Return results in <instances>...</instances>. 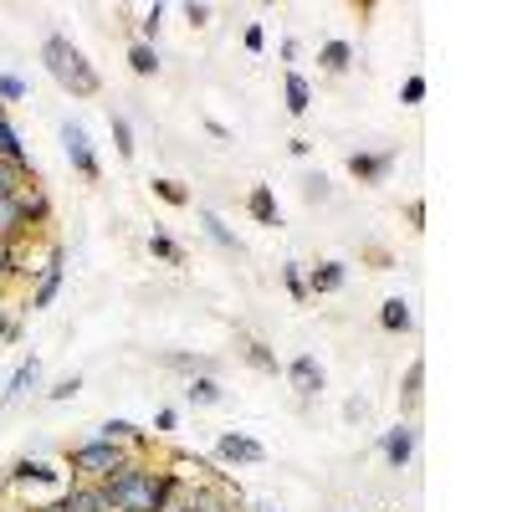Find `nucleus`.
I'll use <instances>...</instances> for the list:
<instances>
[{"instance_id": "f257e3e1", "label": "nucleus", "mask_w": 512, "mask_h": 512, "mask_svg": "<svg viewBox=\"0 0 512 512\" xmlns=\"http://www.w3.org/2000/svg\"><path fill=\"white\" fill-rule=\"evenodd\" d=\"M98 487H103L113 512H164L175 502V477H169L164 466H154L149 456H128Z\"/></svg>"}, {"instance_id": "f03ea898", "label": "nucleus", "mask_w": 512, "mask_h": 512, "mask_svg": "<svg viewBox=\"0 0 512 512\" xmlns=\"http://www.w3.org/2000/svg\"><path fill=\"white\" fill-rule=\"evenodd\" d=\"M41 67H47L52 82H57L62 93H72V98H98L103 93L98 67L82 57L67 36H47V41H41Z\"/></svg>"}, {"instance_id": "7ed1b4c3", "label": "nucleus", "mask_w": 512, "mask_h": 512, "mask_svg": "<svg viewBox=\"0 0 512 512\" xmlns=\"http://www.w3.org/2000/svg\"><path fill=\"white\" fill-rule=\"evenodd\" d=\"M123 461H128L123 446H108V441L88 436V441H77V446L67 451V472H72V482H103V477L118 472Z\"/></svg>"}, {"instance_id": "20e7f679", "label": "nucleus", "mask_w": 512, "mask_h": 512, "mask_svg": "<svg viewBox=\"0 0 512 512\" xmlns=\"http://www.w3.org/2000/svg\"><path fill=\"white\" fill-rule=\"evenodd\" d=\"M62 149H67V159H72V169L82 180H103V164H98V154H93V139H88V128L82 123H62Z\"/></svg>"}, {"instance_id": "39448f33", "label": "nucleus", "mask_w": 512, "mask_h": 512, "mask_svg": "<svg viewBox=\"0 0 512 512\" xmlns=\"http://www.w3.org/2000/svg\"><path fill=\"white\" fill-rule=\"evenodd\" d=\"M415 451H420V425L415 420H400V425H390V431L379 436V456L395 466V472H405V466L415 461Z\"/></svg>"}, {"instance_id": "423d86ee", "label": "nucleus", "mask_w": 512, "mask_h": 512, "mask_svg": "<svg viewBox=\"0 0 512 512\" xmlns=\"http://www.w3.org/2000/svg\"><path fill=\"white\" fill-rule=\"evenodd\" d=\"M62 282H67V251L52 246V251H47V267H41V277H36V292H31V313H36V308H52L57 292H62Z\"/></svg>"}, {"instance_id": "0eeeda50", "label": "nucleus", "mask_w": 512, "mask_h": 512, "mask_svg": "<svg viewBox=\"0 0 512 512\" xmlns=\"http://www.w3.org/2000/svg\"><path fill=\"white\" fill-rule=\"evenodd\" d=\"M282 374L292 379V390H297V400H303V405L318 400V395H323V384H328V374H323V364H318L313 354H297Z\"/></svg>"}, {"instance_id": "6e6552de", "label": "nucleus", "mask_w": 512, "mask_h": 512, "mask_svg": "<svg viewBox=\"0 0 512 512\" xmlns=\"http://www.w3.org/2000/svg\"><path fill=\"white\" fill-rule=\"evenodd\" d=\"M216 461H226V466H262L267 461V446L251 441L246 431H226L216 441Z\"/></svg>"}, {"instance_id": "1a4fd4ad", "label": "nucleus", "mask_w": 512, "mask_h": 512, "mask_svg": "<svg viewBox=\"0 0 512 512\" xmlns=\"http://www.w3.org/2000/svg\"><path fill=\"white\" fill-rule=\"evenodd\" d=\"M0 487H67V477H62V472H52L47 461H31V456H26V461H16V466H11Z\"/></svg>"}, {"instance_id": "9d476101", "label": "nucleus", "mask_w": 512, "mask_h": 512, "mask_svg": "<svg viewBox=\"0 0 512 512\" xmlns=\"http://www.w3.org/2000/svg\"><path fill=\"white\" fill-rule=\"evenodd\" d=\"M349 175L359 185H384L395 175V149H384V154H349Z\"/></svg>"}, {"instance_id": "9b49d317", "label": "nucleus", "mask_w": 512, "mask_h": 512, "mask_svg": "<svg viewBox=\"0 0 512 512\" xmlns=\"http://www.w3.org/2000/svg\"><path fill=\"white\" fill-rule=\"evenodd\" d=\"M57 502H62V512H113L98 482H67Z\"/></svg>"}, {"instance_id": "f8f14e48", "label": "nucleus", "mask_w": 512, "mask_h": 512, "mask_svg": "<svg viewBox=\"0 0 512 512\" xmlns=\"http://www.w3.org/2000/svg\"><path fill=\"white\" fill-rule=\"evenodd\" d=\"M246 216H251L256 226H282V210H277L272 185H251V195H246Z\"/></svg>"}, {"instance_id": "ddd939ff", "label": "nucleus", "mask_w": 512, "mask_h": 512, "mask_svg": "<svg viewBox=\"0 0 512 512\" xmlns=\"http://www.w3.org/2000/svg\"><path fill=\"white\" fill-rule=\"evenodd\" d=\"M16 205H21V216H26L31 231H41V226L52 221V200H47V190H41V185H26V190L16 195Z\"/></svg>"}, {"instance_id": "4468645a", "label": "nucleus", "mask_w": 512, "mask_h": 512, "mask_svg": "<svg viewBox=\"0 0 512 512\" xmlns=\"http://www.w3.org/2000/svg\"><path fill=\"white\" fill-rule=\"evenodd\" d=\"M349 282V267L344 262H318L313 272H308V297H323V292H338Z\"/></svg>"}, {"instance_id": "2eb2a0df", "label": "nucleus", "mask_w": 512, "mask_h": 512, "mask_svg": "<svg viewBox=\"0 0 512 512\" xmlns=\"http://www.w3.org/2000/svg\"><path fill=\"white\" fill-rule=\"evenodd\" d=\"M36 379H41V359L31 354V359H21V364H16V374H11V384H6V390H0V400H6V405H16L26 390H36Z\"/></svg>"}, {"instance_id": "dca6fc26", "label": "nucleus", "mask_w": 512, "mask_h": 512, "mask_svg": "<svg viewBox=\"0 0 512 512\" xmlns=\"http://www.w3.org/2000/svg\"><path fill=\"white\" fill-rule=\"evenodd\" d=\"M282 93H287V113H292V118H303V113L313 108V82H308L303 72H287V77H282Z\"/></svg>"}, {"instance_id": "f3484780", "label": "nucleus", "mask_w": 512, "mask_h": 512, "mask_svg": "<svg viewBox=\"0 0 512 512\" xmlns=\"http://www.w3.org/2000/svg\"><path fill=\"white\" fill-rule=\"evenodd\" d=\"M0 159H6V164H21V169H31V154H26L21 134L11 128V118H6V103H0Z\"/></svg>"}, {"instance_id": "a211bd4d", "label": "nucleus", "mask_w": 512, "mask_h": 512, "mask_svg": "<svg viewBox=\"0 0 512 512\" xmlns=\"http://www.w3.org/2000/svg\"><path fill=\"white\" fill-rule=\"evenodd\" d=\"M318 67L328 77H344L354 67V47H349V41H323V47H318Z\"/></svg>"}, {"instance_id": "6ab92c4d", "label": "nucleus", "mask_w": 512, "mask_h": 512, "mask_svg": "<svg viewBox=\"0 0 512 512\" xmlns=\"http://www.w3.org/2000/svg\"><path fill=\"white\" fill-rule=\"evenodd\" d=\"M379 323H384V333H410L415 313H410L405 297H384V303H379Z\"/></svg>"}, {"instance_id": "aec40b11", "label": "nucleus", "mask_w": 512, "mask_h": 512, "mask_svg": "<svg viewBox=\"0 0 512 512\" xmlns=\"http://www.w3.org/2000/svg\"><path fill=\"white\" fill-rule=\"evenodd\" d=\"M185 400H190V405H221L226 390H221V379H216V374H195V379L185 384Z\"/></svg>"}, {"instance_id": "412c9836", "label": "nucleus", "mask_w": 512, "mask_h": 512, "mask_svg": "<svg viewBox=\"0 0 512 512\" xmlns=\"http://www.w3.org/2000/svg\"><path fill=\"white\" fill-rule=\"evenodd\" d=\"M31 226H26V216H21V205H16V195L11 200H0V241H11V246H21V236H26Z\"/></svg>"}, {"instance_id": "4be33fe9", "label": "nucleus", "mask_w": 512, "mask_h": 512, "mask_svg": "<svg viewBox=\"0 0 512 512\" xmlns=\"http://www.w3.org/2000/svg\"><path fill=\"white\" fill-rule=\"evenodd\" d=\"M200 226H205V236H210V241H216L221 251H231V256H241V241H236V231H231V226H226V221L216 216V210H200Z\"/></svg>"}, {"instance_id": "5701e85b", "label": "nucleus", "mask_w": 512, "mask_h": 512, "mask_svg": "<svg viewBox=\"0 0 512 512\" xmlns=\"http://www.w3.org/2000/svg\"><path fill=\"white\" fill-rule=\"evenodd\" d=\"M26 185H36V169H21V164H6V159H0V200L21 195Z\"/></svg>"}, {"instance_id": "b1692460", "label": "nucleus", "mask_w": 512, "mask_h": 512, "mask_svg": "<svg viewBox=\"0 0 512 512\" xmlns=\"http://www.w3.org/2000/svg\"><path fill=\"white\" fill-rule=\"evenodd\" d=\"M420 400H425V359H415V364L405 369V379H400V405L415 410Z\"/></svg>"}, {"instance_id": "393cba45", "label": "nucleus", "mask_w": 512, "mask_h": 512, "mask_svg": "<svg viewBox=\"0 0 512 512\" xmlns=\"http://www.w3.org/2000/svg\"><path fill=\"white\" fill-rule=\"evenodd\" d=\"M108 128H113V149H118V159H134V154H139V144H134V123H128L123 113H108Z\"/></svg>"}, {"instance_id": "a878e982", "label": "nucleus", "mask_w": 512, "mask_h": 512, "mask_svg": "<svg viewBox=\"0 0 512 512\" xmlns=\"http://www.w3.org/2000/svg\"><path fill=\"white\" fill-rule=\"evenodd\" d=\"M149 251L159 256V262H169V267H180V262H185V251H180V241L169 236L164 226H154V236H149Z\"/></svg>"}, {"instance_id": "bb28decb", "label": "nucleus", "mask_w": 512, "mask_h": 512, "mask_svg": "<svg viewBox=\"0 0 512 512\" xmlns=\"http://www.w3.org/2000/svg\"><path fill=\"white\" fill-rule=\"evenodd\" d=\"M159 364H164V369H180V374H190V379H195V374H216V359H200V354H164Z\"/></svg>"}, {"instance_id": "cd10ccee", "label": "nucleus", "mask_w": 512, "mask_h": 512, "mask_svg": "<svg viewBox=\"0 0 512 512\" xmlns=\"http://www.w3.org/2000/svg\"><path fill=\"white\" fill-rule=\"evenodd\" d=\"M246 364L262 369V374H277V369H282L277 354H272V344H262V338H246Z\"/></svg>"}, {"instance_id": "c85d7f7f", "label": "nucleus", "mask_w": 512, "mask_h": 512, "mask_svg": "<svg viewBox=\"0 0 512 512\" xmlns=\"http://www.w3.org/2000/svg\"><path fill=\"white\" fill-rule=\"evenodd\" d=\"M128 67H134L139 77H154L159 72V52L144 47V41H134V47H128Z\"/></svg>"}, {"instance_id": "c756f323", "label": "nucleus", "mask_w": 512, "mask_h": 512, "mask_svg": "<svg viewBox=\"0 0 512 512\" xmlns=\"http://www.w3.org/2000/svg\"><path fill=\"white\" fill-rule=\"evenodd\" d=\"M149 190H154L164 205H190V190H185L180 180H164V175H159V180H149Z\"/></svg>"}, {"instance_id": "7c9ffc66", "label": "nucleus", "mask_w": 512, "mask_h": 512, "mask_svg": "<svg viewBox=\"0 0 512 512\" xmlns=\"http://www.w3.org/2000/svg\"><path fill=\"white\" fill-rule=\"evenodd\" d=\"M282 287L292 292V303H308V277H303V267H297V262L282 267Z\"/></svg>"}, {"instance_id": "2f4dec72", "label": "nucleus", "mask_w": 512, "mask_h": 512, "mask_svg": "<svg viewBox=\"0 0 512 512\" xmlns=\"http://www.w3.org/2000/svg\"><path fill=\"white\" fill-rule=\"evenodd\" d=\"M159 21H164V6L154 0V6L144 11V21H139V41H144V47H154V36H159Z\"/></svg>"}, {"instance_id": "473e14b6", "label": "nucleus", "mask_w": 512, "mask_h": 512, "mask_svg": "<svg viewBox=\"0 0 512 512\" xmlns=\"http://www.w3.org/2000/svg\"><path fill=\"white\" fill-rule=\"evenodd\" d=\"M425 93H431V82H425V77L415 72V77H405V88H400V103H405V108H415V103H425Z\"/></svg>"}, {"instance_id": "72a5a7b5", "label": "nucleus", "mask_w": 512, "mask_h": 512, "mask_svg": "<svg viewBox=\"0 0 512 512\" xmlns=\"http://www.w3.org/2000/svg\"><path fill=\"white\" fill-rule=\"evenodd\" d=\"M21 98H26V82H21L16 72L0 67V103H21Z\"/></svg>"}, {"instance_id": "f704fd0d", "label": "nucleus", "mask_w": 512, "mask_h": 512, "mask_svg": "<svg viewBox=\"0 0 512 512\" xmlns=\"http://www.w3.org/2000/svg\"><path fill=\"white\" fill-rule=\"evenodd\" d=\"M77 390H82V379H77V374H67V379H57L52 390H47V400H52V405H62V400H72Z\"/></svg>"}, {"instance_id": "c9c22d12", "label": "nucleus", "mask_w": 512, "mask_h": 512, "mask_svg": "<svg viewBox=\"0 0 512 512\" xmlns=\"http://www.w3.org/2000/svg\"><path fill=\"white\" fill-rule=\"evenodd\" d=\"M11 303H6V297H0V344H16V338H21V323L6 313Z\"/></svg>"}, {"instance_id": "e433bc0d", "label": "nucleus", "mask_w": 512, "mask_h": 512, "mask_svg": "<svg viewBox=\"0 0 512 512\" xmlns=\"http://www.w3.org/2000/svg\"><path fill=\"white\" fill-rule=\"evenodd\" d=\"M11 277H16V246L0 241V282H11Z\"/></svg>"}, {"instance_id": "4c0bfd02", "label": "nucleus", "mask_w": 512, "mask_h": 512, "mask_svg": "<svg viewBox=\"0 0 512 512\" xmlns=\"http://www.w3.org/2000/svg\"><path fill=\"white\" fill-rule=\"evenodd\" d=\"M185 21H190V26H210V6H205V0H190V6H185Z\"/></svg>"}, {"instance_id": "58836bf2", "label": "nucleus", "mask_w": 512, "mask_h": 512, "mask_svg": "<svg viewBox=\"0 0 512 512\" xmlns=\"http://www.w3.org/2000/svg\"><path fill=\"white\" fill-rule=\"evenodd\" d=\"M241 41H246V52H267V31H262V26H246Z\"/></svg>"}, {"instance_id": "ea45409f", "label": "nucleus", "mask_w": 512, "mask_h": 512, "mask_svg": "<svg viewBox=\"0 0 512 512\" xmlns=\"http://www.w3.org/2000/svg\"><path fill=\"white\" fill-rule=\"evenodd\" d=\"M303 195H308L313 205H318V200H328V180H323V175H313V180L303 185Z\"/></svg>"}, {"instance_id": "a19ab883", "label": "nucleus", "mask_w": 512, "mask_h": 512, "mask_svg": "<svg viewBox=\"0 0 512 512\" xmlns=\"http://www.w3.org/2000/svg\"><path fill=\"white\" fill-rule=\"evenodd\" d=\"M205 134H210V139H221V144H231V128L216 123V118H205Z\"/></svg>"}, {"instance_id": "79ce46f5", "label": "nucleus", "mask_w": 512, "mask_h": 512, "mask_svg": "<svg viewBox=\"0 0 512 512\" xmlns=\"http://www.w3.org/2000/svg\"><path fill=\"white\" fill-rule=\"evenodd\" d=\"M175 425H180L175 410H159V415H154V431H175Z\"/></svg>"}, {"instance_id": "37998d69", "label": "nucleus", "mask_w": 512, "mask_h": 512, "mask_svg": "<svg viewBox=\"0 0 512 512\" xmlns=\"http://www.w3.org/2000/svg\"><path fill=\"white\" fill-rule=\"evenodd\" d=\"M364 410H369V405H364V400H359V395H354V400H349V405H344V420H364Z\"/></svg>"}, {"instance_id": "c03bdc74", "label": "nucleus", "mask_w": 512, "mask_h": 512, "mask_svg": "<svg viewBox=\"0 0 512 512\" xmlns=\"http://www.w3.org/2000/svg\"><path fill=\"white\" fill-rule=\"evenodd\" d=\"M405 216H410V226H425V205L410 200V205H405Z\"/></svg>"}, {"instance_id": "a18cd8bd", "label": "nucleus", "mask_w": 512, "mask_h": 512, "mask_svg": "<svg viewBox=\"0 0 512 512\" xmlns=\"http://www.w3.org/2000/svg\"><path fill=\"white\" fill-rule=\"evenodd\" d=\"M277 52H282V62H297V52H303V47H297V41L287 36V41H282V47H277Z\"/></svg>"}, {"instance_id": "49530a36", "label": "nucleus", "mask_w": 512, "mask_h": 512, "mask_svg": "<svg viewBox=\"0 0 512 512\" xmlns=\"http://www.w3.org/2000/svg\"><path fill=\"white\" fill-rule=\"evenodd\" d=\"M308 149H313V144H308V139H287V154H292V159H303V154H308Z\"/></svg>"}, {"instance_id": "de8ad7c7", "label": "nucleus", "mask_w": 512, "mask_h": 512, "mask_svg": "<svg viewBox=\"0 0 512 512\" xmlns=\"http://www.w3.org/2000/svg\"><path fill=\"white\" fill-rule=\"evenodd\" d=\"M26 512H62V502H31Z\"/></svg>"}, {"instance_id": "09e8293b", "label": "nucleus", "mask_w": 512, "mask_h": 512, "mask_svg": "<svg viewBox=\"0 0 512 512\" xmlns=\"http://www.w3.org/2000/svg\"><path fill=\"white\" fill-rule=\"evenodd\" d=\"M256 512H277V507H272V502H262V507H256Z\"/></svg>"}]
</instances>
